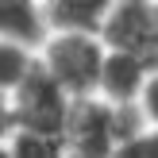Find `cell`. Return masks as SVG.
<instances>
[{"label": "cell", "instance_id": "11", "mask_svg": "<svg viewBox=\"0 0 158 158\" xmlns=\"http://www.w3.org/2000/svg\"><path fill=\"white\" fill-rule=\"evenodd\" d=\"M139 112H143V120H147V123H154V127H158V66L151 69V77H147V85H143Z\"/></svg>", "mask_w": 158, "mask_h": 158}, {"label": "cell", "instance_id": "1", "mask_svg": "<svg viewBox=\"0 0 158 158\" xmlns=\"http://www.w3.org/2000/svg\"><path fill=\"white\" fill-rule=\"evenodd\" d=\"M139 104H112L104 97H81L69 112L66 143L77 158H116L123 139L143 127Z\"/></svg>", "mask_w": 158, "mask_h": 158}, {"label": "cell", "instance_id": "13", "mask_svg": "<svg viewBox=\"0 0 158 158\" xmlns=\"http://www.w3.org/2000/svg\"><path fill=\"white\" fill-rule=\"evenodd\" d=\"M0 158H12V151H8V143H0Z\"/></svg>", "mask_w": 158, "mask_h": 158}, {"label": "cell", "instance_id": "2", "mask_svg": "<svg viewBox=\"0 0 158 158\" xmlns=\"http://www.w3.org/2000/svg\"><path fill=\"white\" fill-rule=\"evenodd\" d=\"M104 58H108L104 35H46L39 46L43 69L77 100L97 97Z\"/></svg>", "mask_w": 158, "mask_h": 158}, {"label": "cell", "instance_id": "10", "mask_svg": "<svg viewBox=\"0 0 158 158\" xmlns=\"http://www.w3.org/2000/svg\"><path fill=\"white\" fill-rule=\"evenodd\" d=\"M116 158H158V127L154 123H143L135 135L123 139V147H120Z\"/></svg>", "mask_w": 158, "mask_h": 158}, {"label": "cell", "instance_id": "7", "mask_svg": "<svg viewBox=\"0 0 158 158\" xmlns=\"http://www.w3.org/2000/svg\"><path fill=\"white\" fill-rule=\"evenodd\" d=\"M35 69H39V43L0 35V93L4 97H15Z\"/></svg>", "mask_w": 158, "mask_h": 158}, {"label": "cell", "instance_id": "3", "mask_svg": "<svg viewBox=\"0 0 158 158\" xmlns=\"http://www.w3.org/2000/svg\"><path fill=\"white\" fill-rule=\"evenodd\" d=\"M77 97H69L58 81L43 69H39L23 81V89L12 97V108H15V127H43V131H66L69 123V112H73Z\"/></svg>", "mask_w": 158, "mask_h": 158}, {"label": "cell", "instance_id": "14", "mask_svg": "<svg viewBox=\"0 0 158 158\" xmlns=\"http://www.w3.org/2000/svg\"><path fill=\"white\" fill-rule=\"evenodd\" d=\"M154 23H158V0H154Z\"/></svg>", "mask_w": 158, "mask_h": 158}, {"label": "cell", "instance_id": "15", "mask_svg": "<svg viewBox=\"0 0 158 158\" xmlns=\"http://www.w3.org/2000/svg\"><path fill=\"white\" fill-rule=\"evenodd\" d=\"M66 158H77V154H66Z\"/></svg>", "mask_w": 158, "mask_h": 158}, {"label": "cell", "instance_id": "12", "mask_svg": "<svg viewBox=\"0 0 158 158\" xmlns=\"http://www.w3.org/2000/svg\"><path fill=\"white\" fill-rule=\"evenodd\" d=\"M15 131V108H12V97L0 93V143H8Z\"/></svg>", "mask_w": 158, "mask_h": 158}, {"label": "cell", "instance_id": "6", "mask_svg": "<svg viewBox=\"0 0 158 158\" xmlns=\"http://www.w3.org/2000/svg\"><path fill=\"white\" fill-rule=\"evenodd\" d=\"M151 69H154V66H151L147 58H139V54H131V50H116V46H108V58H104V69H100V89H97V97L112 100V104H139Z\"/></svg>", "mask_w": 158, "mask_h": 158}, {"label": "cell", "instance_id": "9", "mask_svg": "<svg viewBox=\"0 0 158 158\" xmlns=\"http://www.w3.org/2000/svg\"><path fill=\"white\" fill-rule=\"evenodd\" d=\"M12 158H66L69 143L66 131H43V127H15L8 139Z\"/></svg>", "mask_w": 158, "mask_h": 158}, {"label": "cell", "instance_id": "8", "mask_svg": "<svg viewBox=\"0 0 158 158\" xmlns=\"http://www.w3.org/2000/svg\"><path fill=\"white\" fill-rule=\"evenodd\" d=\"M0 35L27 39V43L43 46L46 27H43V8H39V0H0Z\"/></svg>", "mask_w": 158, "mask_h": 158}, {"label": "cell", "instance_id": "5", "mask_svg": "<svg viewBox=\"0 0 158 158\" xmlns=\"http://www.w3.org/2000/svg\"><path fill=\"white\" fill-rule=\"evenodd\" d=\"M120 0H39L46 35H104Z\"/></svg>", "mask_w": 158, "mask_h": 158}, {"label": "cell", "instance_id": "4", "mask_svg": "<svg viewBox=\"0 0 158 158\" xmlns=\"http://www.w3.org/2000/svg\"><path fill=\"white\" fill-rule=\"evenodd\" d=\"M104 43L116 50H131L158 66V23H154V0H120L104 27Z\"/></svg>", "mask_w": 158, "mask_h": 158}]
</instances>
